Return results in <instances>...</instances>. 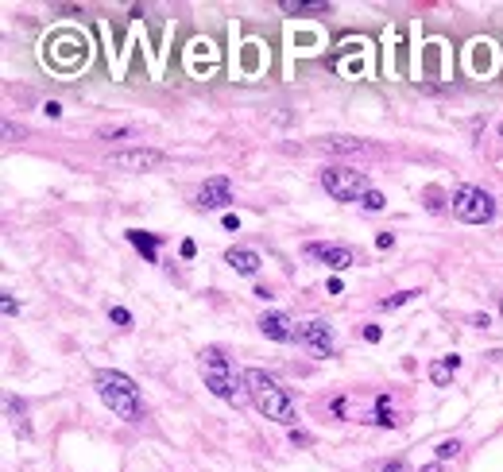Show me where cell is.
<instances>
[{"label":"cell","instance_id":"obj_1","mask_svg":"<svg viewBox=\"0 0 503 472\" xmlns=\"http://www.w3.org/2000/svg\"><path fill=\"white\" fill-rule=\"evenodd\" d=\"M244 387H248V399H252V406H256L264 418H271V422L290 426V430H295V422H298L295 399L286 395V387L279 384L275 375L264 372V368H248V372H244Z\"/></svg>","mask_w":503,"mask_h":472},{"label":"cell","instance_id":"obj_2","mask_svg":"<svg viewBox=\"0 0 503 472\" xmlns=\"http://www.w3.org/2000/svg\"><path fill=\"white\" fill-rule=\"evenodd\" d=\"M93 387H97L101 403L109 406L117 418H124V422H144V395H139L132 375L117 372V368H101V372H93Z\"/></svg>","mask_w":503,"mask_h":472},{"label":"cell","instance_id":"obj_3","mask_svg":"<svg viewBox=\"0 0 503 472\" xmlns=\"http://www.w3.org/2000/svg\"><path fill=\"white\" fill-rule=\"evenodd\" d=\"M201 380H206V387L217 399H225V403L240 406L248 399V387H244V372H233L225 360V353H221L217 344H209V348H201Z\"/></svg>","mask_w":503,"mask_h":472},{"label":"cell","instance_id":"obj_4","mask_svg":"<svg viewBox=\"0 0 503 472\" xmlns=\"http://www.w3.org/2000/svg\"><path fill=\"white\" fill-rule=\"evenodd\" d=\"M449 209L464 225H488L495 217V197L480 186H457L453 197H449Z\"/></svg>","mask_w":503,"mask_h":472},{"label":"cell","instance_id":"obj_5","mask_svg":"<svg viewBox=\"0 0 503 472\" xmlns=\"http://www.w3.org/2000/svg\"><path fill=\"white\" fill-rule=\"evenodd\" d=\"M322 190H326L333 201H360L368 194V175L353 167H326L322 170Z\"/></svg>","mask_w":503,"mask_h":472},{"label":"cell","instance_id":"obj_6","mask_svg":"<svg viewBox=\"0 0 503 472\" xmlns=\"http://www.w3.org/2000/svg\"><path fill=\"white\" fill-rule=\"evenodd\" d=\"M163 163H167V155L155 148H128V151H112L109 155V167L128 170V175H148V170H159Z\"/></svg>","mask_w":503,"mask_h":472},{"label":"cell","instance_id":"obj_7","mask_svg":"<svg viewBox=\"0 0 503 472\" xmlns=\"http://www.w3.org/2000/svg\"><path fill=\"white\" fill-rule=\"evenodd\" d=\"M259 333L264 337H271V341H279V344H290V341H298V325H295V317L290 314H283V310H267L264 317H259Z\"/></svg>","mask_w":503,"mask_h":472},{"label":"cell","instance_id":"obj_8","mask_svg":"<svg viewBox=\"0 0 503 472\" xmlns=\"http://www.w3.org/2000/svg\"><path fill=\"white\" fill-rule=\"evenodd\" d=\"M298 341L306 344V348H314L317 356H337L333 329H329L326 322H306V325H302V329H298Z\"/></svg>","mask_w":503,"mask_h":472},{"label":"cell","instance_id":"obj_9","mask_svg":"<svg viewBox=\"0 0 503 472\" xmlns=\"http://www.w3.org/2000/svg\"><path fill=\"white\" fill-rule=\"evenodd\" d=\"M197 206H201V209H225V206H233V186H228V178H206L201 190H197Z\"/></svg>","mask_w":503,"mask_h":472},{"label":"cell","instance_id":"obj_10","mask_svg":"<svg viewBox=\"0 0 503 472\" xmlns=\"http://www.w3.org/2000/svg\"><path fill=\"white\" fill-rule=\"evenodd\" d=\"M306 256H314V259H322V264H329L333 271H348V267L356 264L353 248H345V244H306Z\"/></svg>","mask_w":503,"mask_h":472},{"label":"cell","instance_id":"obj_11","mask_svg":"<svg viewBox=\"0 0 503 472\" xmlns=\"http://www.w3.org/2000/svg\"><path fill=\"white\" fill-rule=\"evenodd\" d=\"M225 264L233 267L237 275H256L264 259H259V252H252V248H228V252H225Z\"/></svg>","mask_w":503,"mask_h":472},{"label":"cell","instance_id":"obj_12","mask_svg":"<svg viewBox=\"0 0 503 472\" xmlns=\"http://www.w3.org/2000/svg\"><path fill=\"white\" fill-rule=\"evenodd\" d=\"M317 148L329 151V155H353V151H364V139H356V136H326V139H317Z\"/></svg>","mask_w":503,"mask_h":472},{"label":"cell","instance_id":"obj_13","mask_svg":"<svg viewBox=\"0 0 503 472\" xmlns=\"http://www.w3.org/2000/svg\"><path fill=\"white\" fill-rule=\"evenodd\" d=\"M279 8L286 16H314V12H329V0H283Z\"/></svg>","mask_w":503,"mask_h":472},{"label":"cell","instance_id":"obj_14","mask_svg":"<svg viewBox=\"0 0 503 472\" xmlns=\"http://www.w3.org/2000/svg\"><path fill=\"white\" fill-rule=\"evenodd\" d=\"M128 240L139 248V252H144V259H148V264H155V259H159V240H155L151 233H139V228H128Z\"/></svg>","mask_w":503,"mask_h":472},{"label":"cell","instance_id":"obj_15","mask_svg":"<svg viewBox=\"0 0 503 472\" xmlns=\"http://www.w3.org/2000/svg\"><path fill=\"white\" fill-rule=\"evenodd\" d=\"M457 364H461V356H445V360H434V364H430V380H434L437 387H445L449 380H453Z\"/></svg>","mask_w":503,"mask_h":472},{"label":"cell","instance_id":"obj_16","mask_svg":"<svg viewBox=\"0 0 503 472\" xmlns=\"http://www.w3.org/2000/svg\"><path fill=\"white\" fill-rule=\"evenodd\" d=\"M8 418H12V426H16V430L20 433H28V403H23V399H16V395H8Z\"/></svg>","mask_w":503,"mask_h":472},{"label":"cell","instance_id":"obj_17","mask_svg":"<svg viewBox=\"0 0 503 472\" xmlns=\"http://www.w3.org/2000/svg\"><path fill=\"white\" fill-rule=\"evenodd\" d=\"M375 426H395V411H391V399L387 395H379L375 399V418H372Z\"/></svg>","mask_w":503,"mask_h":472},{"label":"cell","instance_id":"obj_18","mask_svg":"<svg viewBox=\"0 0 503 472\" xmlns=\"http://www.w3.org/2000/svg\"><path fill=\"white\" fill-rule=\"evenodd\" d=\"M434 453H437V461H453V457H457V453H461V442H457V437H445V442H437L434 445Z\"/></svg>","mask_w":503,"mask_h":472},{"label":"cell","instance_id":"obj_19","mask_svg":"<svg viewBox=\"0 0 503 472\" xmlns=\"http://www.w3.org/2000/svg\"><path fill=\"white\" fill-rule=\"evenodd\" d=\"M360 206H364V209H368V213H379V209H384V206H387V197H384V194H379V190H368V194H364V197H360Z\"/></svg>","mask_w":503,"mask_h":472},{"label":"cell","instance_id":"obj_20","mask_svg":"<svg viewBox=\"0 0 503 472\" xmlns=\"http://www.w3.org/2000/svg\"><path fill=\"white\" fill-rule=\"evenodd\" d=\"M426 209H430V213H442V209H445V201H442V190H437V186H426Z\"/></svg>","mask_w":503,"mask_h":472},{"label":"cell","instance_id":"obj_21","mask_svg":"<svg viewBox=\"0 0 503 472\" xmlns=\"http://www.w3.org/2000/svg\"><path fill=\"white\" fill-rule=\"evenodd\" d=\"M418 291H399V295H391V298H384V302H379V310H395V306H403V302H411V298H415Z\"/></svg>","mask_w":503,"mask_h":472},{"label":"cell","instance_id":"obj_22","mask_svg":"<svg viewBox=\"0 0 503 472\" xmlns=\"http://www.w3.org/2000/svg\"><path fill=\"white\" fill-rule=\"evenodd\" d=\"M109 322H117L120 329H128V325H132V314L124 310V306H109Z\"/></svg>","mask_w":503,"mask_h":472},{"label":"cell","instance_id":"obj_23","mask_svg":"<svg viewBox=\"0 0 503 472\" xmlns=\"http://www.w3.org/2000/svg\"><path fill=\"white\" fill-rule=\"evenodd\" d=\"M290 445H302V449H306V445H314V437H310L306 430H298V426H295V430H290Z\"/></svg>","mask_w":503,"mask_h":472},{"label":"cell","instance_id":"obj_24","mask_svg":"<svg viewBox=\"0 0 503 472\" xmlns=\"http://www.w3.org/2000/svg\"><path fill=\"white\" fill-rule=\"evenodd\" d=\"M0 306H4V317H16V310H20V306H16V298H12L8 291H4V298H0Z\"/></svg>","mask_w":503,"mask_h":472},{"label":"cell","instance_id":"obj_25","mask_svg":"<svg viewBox=\"0 0 503 472\" xmlns=\"http://www.w3.org/2000/svg\"><path fill=\"white\" fill-rule=\"evenodd\" d=\"M101 139H120V136H132V128H101Z\"/></svg>","mask_w":503,"mask_h":472},{"label":"cell","instance_id":"obj_26","mask_svg":"<svg viewBox=\"0 0 503 472\" xmlns=\"http://www.w3.org/2000/svg\"><path fill=\"white\" fill-rule=\"evenodd\" d=\"M43 112H47L50 120H59L62 117V105H59V101H47V105H43Z\"/></svg>","mask_w":503,"mask_h":472},{"label":"cell","instance_id":"obj_27","mask_svg":"<svg viewBox=\"0 0 503 472\" xmlns=\"http://www.w3.org/2000/svg\"><path fill=\"white\" fill-rule=\"evenodd\" d=\"M379 337H384V333H379V325H364V341H379Z\"/></svg>","mask_w":503,"mask_h":472},{"label":"cell","instance_id":"obj_28","mask_svg":"<svg viewBox=\"0 0 503 472\" xmlns=\"http://www.w3.org/2000/svg\"><path fill=\"white\" fill-rule=\"evenodd\" d=\"M178 252H182V259H194L197 248H194V240H182V248H178Z\"/></svg>","mask_w":503,"mask_h":472},{"label":"cell","instance_id":"obj_29","mask_svg":"<svg viewBox=\"0 0 503 472\" xmlns=\"http://www.w3.org/2000/svg\"><path fill=\"white\" fill-rule=\"evenodd\" d=\"M23 132H16V124H12V120H4V139H20Z\"/></svg>","mask_w":503,"mask_h":472},{"label":"cell","instance_id":"obj_30","mask_svg":"<svg viewBox=\"0 0 503 472\" xmlns=\"http://www.w3.org/2000/svg\"><path fill=\"white\" fill-rule=\"evenodd\" d=\"M391 244H395L391 233H379V236H375V248H391Z\"/></svg>","mask_w":503,"mask_h":472},{"label":"cell","instance_id":"obj_31","mask_svg":"<svg viewBox=\"0 0 503 472\" xmlns=\"http://www.w3.org/2000/svg\"><path fill=\"white\" fill-rule=\"evenodd\" d=\"M379 472H411V469H406L403 461H391V464H384V469H379Z\"/></svg>","mask_w":503,"mask_h":472},{"label":"cell","instance_id":"obj_32","mask_svg":"<svg viewBox=\"0 0 503 472\" xmlns=\"http://www.w3.org/2000/svg\"><path fill=\"white\" fill-rule=\"evenodd\" d=\"M225 228H233V233H237V228H240V217L237 213H225Z\"/></svg>","mask_w":503,"mask_h":472},{"label":"cell","instance_id":"obj_33","mask_svg":"<svg viewBox=\"0 0 503 472\" xmlns=\"http://www.w3.org/2000/svg\"><path fill=\"white\" fill-rule=\"evenodd\" d=\"M469 322H473L476 329H484V325H488V314H473V317H469Z\"/></svg>","mask_w":503,"mask_h":472},{"label":"cell","instance_id":"obj_34","mask_svg":"<svg viewBox=\"0 0 503 472\" xmlns=\"http://www.w3.org/2000/svg\"><path fill=\"white\" fill-rule=\"evenodd\" d=\"M422 472H442V461H434V464H426Z\"/></svg>","mask_w":503,"mask_h":472},{"label":"cell","instance_id":"obj_35","mask_svg":"<svg viewBox=\"0 0 503 472\" xmlns=\"http://www.w3.org/2000/svg\"><path fill=\"white\" fill-rule=\"evenodd\" d=\"M500 314H503V298H500Z\"/></svg>","mask_w":503,"mask_h":472},{"label":"cell","instance_id":"obj_36","mask_svg":"<svg viewBox=\"0 0 503 472\" xmlns=\"http://www.w3.org/2000/svg\"><path fill=\"white\" fill-rule=\"evenodd\" d=\"M500 136H503V124H500Z\"/></svg>","mask_w":503,"mask_h":472}]
</instances>
